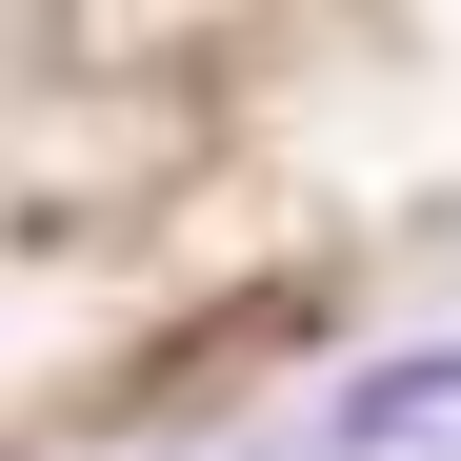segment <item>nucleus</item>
<instances>
[{
	"label": "nucleus",
	"mask_w": 461,
	"mask_h": 461,
	"mask_svg": "<svg viewBox=\"0 0 461 461\" xmlns=\"http://www.w3.org/2000/svg\"><path fill=\"white\" fill-rule=\"evenodd\" d=\"M441 441H461V341H441V361H381L321 461H441Z\"/></svg>",
	"instance_id": "nucleus-1"
}]
</instances>
